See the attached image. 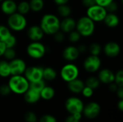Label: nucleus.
<instances>
[{"mask_svg": "<svg viewBox=\"0 0 123 122\" xmlns=\"http://www.w3.org/2000/svg\"><path fill=\"white\" fill-rule=\"evenodd\" d=\"M60 19L54 14L48 13L43 15L40 19L39 26L45 35H53L60 30Z\"/></svg>", "mask_w": 123, "mask_h": 122, "instance_id": "obj_1", "label": "nucleus"}, {"mask_svg": "<svg viewBox=\"0 0 123 122\" xmlns=\"http://www.w3.org/2000/svg\"><path fill=\"white\" fill-rule=\"evenodd\" d=\"M72 115L74 116L75 119H76L79 120V121H80L81 119V117H82L81 113H75V114H72Z\"/></svg>", "mask_w": 123, "mask_h": 122, "instance_id": "obj_50", "label": "nucleus"}, {"mask_svg": "<svg viewBox=\"0 0 123 122\" xmlns=\"http://www.w3.org/2000/svg\"><path fill=\"white\" fill-rule=\"evenodd\" d=\"M40 122H57L55 117L50 114H45L41 116L40 119Z\"/></svg>", "mask_w": 123, "mask_h": 122, "instance_id": "obj_41", "label": "nucleus"}, {"mask_svg": "<svg viewBox=\"0 0 123 122\" xmlns=\"http://www.w3.org/2000/svg\"><path fill=\"white\" fill-rule=\"evenodd\" d=\"M11 76L9 61L6 60H0V77L8 78Z\"/></svg>", "mask_w": 123, "mask_h": 122, "instance_id": "obj_25", "label": "nucleus"}, {"mask_svg": "<svg viewBox=\"0 0 123 122\" xmlns=\"http://www.w3.org/2000/svg\"><path fill=\"white\" fill-rule=\"evenodd\" d=\"M60 76L62 80L68 83L77 78L79 76V69L77 65L72 63H68L64 65L60 71Z\"/></svg>", "mask_w": 123, "mask_h": 122, "instance_id": "obj_6", "label": "nucleus"}, {"mask_svg": "<svg viewBox=\"0 0 123 122\" xmlns=\"http://www.w3.org/2000/svg\"><path fill=\"white\" fill-rule=\"evenodd\" d=\"M105 8H106L107 12H110V13H115L118 10V4L115 1H113L110 4H108Z\"/></svg>", "mask_w": 123, "mask_h": 122, "instance_id": "obj_38", "label": "nucleus"}, {"mask_svg": "<svg viewBox=\"0 0 123 122\" xmlns=\"http://www.w3.org/2000/svg\"><path fill=\"white\" fill-rule=\"evenodd\" d=\"M77 48H78V50H79V52L80 55H81V53H84V52H86V50H87V47H86V45H84V44L79 45L77 47Z\"/></svg>", "mask_w": 123, "mask_h": 122, "instance_id": "obj_44", "label": "nucleus"}, {"mask_svg": "<svg viewBox=\"0 0 123 122\" xmlns=\"http://www.w3.org/2000/svg\"><path fill=\"white\" fill-rule=\"evenodd\" d=\"M9 63L11 76L23 75L26 68L27 67L26 62L23 59L18 58H15L13 60L9 61Z\"/></svg>", "mask_w": 123, "mask_h": 122, "instance_id": "obj_11", "label": "nucleus"}, {"mask_svg": "<svg viewBox=\"0 0 123 122\" xmlns=\"http://www.w3.org/2000/svg\"><path fill=\"white\" fill-rule=\"evenodd\" d=\"M30 12V7L29 1H21L19 3L17 4V12L25 16Z\"/></svg>", "mask_w": 123, "mask_h": 122, "instance_id": "obj_27", "label": "nucleus"}, {"mask_svg": "<svg viewBox=\"0 0 123 122\" xmlns=\"http://www.w3.org/2000/svg\"><path fill=\"white\" fill-rule=\"evenodd\" d=\"M11 35H12V32L6 25L0 24V41L1 42H4Z\"/></svg>", "mask_w": 123, "mask_h": 122, "instance_id": "obj_29", "label": "nucleus"}, {"mask_svg": "<svg viewBox=\"0 0 123 122\" xmlns=\"http://www.w3.org/2000/svg\"><path fill=\"white\" fill-rule=\"evenodd\" d=\"M102 65V60L99 56L89 55L83 63L84 69L90 73H94L99 70Z\"/></svg>", "mask_w": 123, "mask_h": 122, "instance_id": "obj_8", "label": "nucleus"}, {"mask_svg": "<svg viewBox=\"0 0 123 122\" xmlns=\"http://www.w3.org/2000/svg\"><path fill=\"white\" fill-rule=\"evenodd\" d=\"M80 55V53L79 52V50L76 46L74 45H68L66 47L63 52H62V56L63 58L68 61V62H74L76 60Z\"/></svg>", "mask_w": 123, "mask_h": 122, "instance_id": "obj_14", "label": "nucleus"}, {"mask_svg": "<svg viewBox=\"0 0 123 122\" xmlns=\"http://www.w3.org/2000/svg\"><path fill=\"white\" fill-rule=\"evenodd\" d=\"M81 4L85 8L87 9V8L96 4V3H95V0H81Z\"/></svg>", "mask_w": 123, "mask_h": 122, "instance_id": "obj_42", "label": "nucleus"}, {"mask_svg": "<svg viewBox=\"0 0 123 122\" xmlns=\"http://www.w3.org/2000/svg\"><path fill=\"white\" fill-rule=\"evenodd\" d=\"M83 101L77 97L72 96L68 99L65 102V107L67 111L70 114H74L75 113H82L84 109Z\"/></svg>", "mask_w": 123, "mask_h": 122, "instance_id": "obj_9", "label": "nucleus"}, {"mask_svg": "<svg viewBox=\"0 0 123 122\" xmlns=\"http://www.w3.org/2000/svg\"><path fill=\"white\" fill-rule=\"evenodd\" d=\"M24 99L27 103L33 104L37 103L40 99V95L39 92L29 88L28 90L24 93Z\"/></svg>", "mask_w": 123, "mask_h": 122, "instance_id": "obj_21", "label": "nucleus"}, {"mask_svg": "<svg viewBox=\"0 0 123 122\" xmlns=\"http://www.w3.org/2000/svg\"><path fill=\"white\" fill-rule=\"evenodd\" d=\"M89 51L90 55L99 56L101 54L102 51V47L99 43L94 42V43H92L89 45Z\"/></svg>", "mask_w": 123, "mask_h": 122, "instance_id": "obj_30", "label": "nucleus"}, {"mask_svg": "<svg viewBox=\"0 0 123 122\" xmlns=\"http://www.w3.org/2000/svg\"><path fill=\"white\" fill-rule=\"evenodd\" d=\"M84 115L90 119H94L99 116L101 111V107L97 102H90L83 109Z\"/></svg>", "mask_w": 123, "mask_h": 122, "instance_id": "obj_13", "label": "nucleus"}, {"mask_svg": "<svg viewBox=\"0 0 123 122\" xmlns=\"http://www.w3.org/2000/svg\"><path fill=\"white\" fill-rule=\"evenodd\" d=\"M17 38L14 35H13L12 34L4 42L5 46L6 48H14L16 45H17Z\"/></svg>", "mask_w": 123, "mask_h": 122, "instance_id": "obj_34", "label": "nucleus"}, {"mask_svg": "<svg viewBox=\"0 0 123 122\" xmlns=\"http://www.w3.org/2000/svg\"><path fill=\"white\" fill-rule=\"evenodd\" d=\"M107 13L105 7L94 4L86 9V15L96 23L103 22Z\"/></svg>", "mask_w": 123, "mask_h": 122, "instance_id": "obj_7", "label": "nucleus"}, {"mask_svg": "<svg viewBox=\"0 0 123 122\" xmlns=\"http://www.w3.org/2000/svg\"><path fill=\"white\" fill-rule=\"evenodd\" d=\"M11 93V90L8 84H3L0 86V95L3 96H6Z\"/></svg>", "mask_w": 123, "mask_h": 122, "instance_id": "obj_39", "label": "nucleus"}, {"mask_svg": "<svg viewBox=\"0 0 123 122\" xmlns=\"http://www.w3.org/2000/svg\"><path fill=\"white\" fill-rule=\"evenodd\" d=\"M119 87H123V70H119L116 73H115V81Z\"/></svg>", "mask_w": 123, "mask_h": 122, "instance_id": "obj_35", "label": "nucleus"}, {"mask_svg": "<svg viewBox=\"0 0 123 122\" xmlns=\"http://www.w3.org/2000/svg\"><path fill=\"white\" fill-rule=\"evenodd\" d=\"M95 22L86 15L82 16L76 22V30L83 37H89L95 32Z\"/></svg>", "mask_w": 123, "mask_h": 122, "instance_id": "obj_2", "label": "nucleus"}, {"mask_svg": "<svg viewBox=\"0 0 123 122\" xmlns=\"http://www.w3.org/2000/svg\"><path fill=\"white\" fill-rule=\"evenodd\" d=\"M44 32L39 25H32L27 31V36L32 42L40 41L44 37Z\"/></svg>", "mask_w": 123, "mask_h": 122, "instance_id": "obj_15", "label": "nucleus"}, {"mask_svg": "<svg viewBox=\"0 0 123 122\" xmlns=\"http://www.w3.org/2000/svg\"><path fill=\"white\" fill-rule=\"evenodd\" d=\"M0 9L4 14L9 16L17 12V3L14 0H3L1 1Z\"/></svg>", "mask_w": 123, "mask_h": 122, "instance_id": "obj_18", "label": "nucleus"}, {"mask_svg": "<svg viewBox=\"0 0 123 122\" xmlns=\"http://www.w3.org/2000/svg\"><path fill=\"white\" fill-rule=\"evenodd\" d=\"M118 86L115 83H110V84H109V88H110V90L111 91H112V92H116V91L117 90V88H118Z\"/></svg>", "mask_w": 123, "mask_h": 122, "instance_id": "obj_45", "label": "nucleus"}, {"mask_svg": "<svg viewBox=\"0 0 123 122\" xmlns=\"http://www.w3.org/2000/svg\"><path fill=\"white\" fill-rule=\"evenodd\" d=\"M84 86H85L84 82L81 79H79V78L68 83V90L73 93H76V94L81 93Z\"/></svg>", "mask_w": 123, "mask_h": 122, "instance_id": "obj_19", "label": "nucleus"}, {"mask_svg": "<svg viewBox=\"0 0 123 122\" xmlns=\"http://www.w3.org/2000/svg\"><path fill=\"white\" fill-rule=\"evenodd\" d=\"M55 89L53 87L48 86L46 85L40 92V99H43L46 101L52 99L55 96Z\"/></svg>", "mask_w": 123, "mask_h": 122, "instance_id": "obj_23", "label": "nucleus"}, {"mask_svg": "<svg viewBox=\"0 0 123 122\" xmlns=\"http://www.w3.org/2000/svg\"><path fill=\"white\" fill-rule=\"evenodd\" d=\"M16 55H17V53H16L14 48H6L3 55L4 58L7 61H10L13 60L14 58H16Z\"/></svg>", "mask_w": 123, "mask_h": 122, "instance_id": "obj_33", "label": "nucleus"}, {"mask_svg": "<svg viewBox=\"0 0 123 122\" xmlns=\"http://www.w3.org/2000/svg\"><path fill=\"white\" fill-rule=\"evenodd\" d=\"M103 22L107 27L110 28H115L119 25L120 21L119 16L116 13L108 12Z\"/></svg>", "mask_w": 123, "mask_h": 122, "instance_id": "obj_20", "label": "nucleus"}, {"mask_svg": "<svg viewBox=\"0 0 123 122\" xmlns=\"http://www.w3.org/2000/svg\"><path fill=\"white\" fill-rule=\"evenodd\" d=\"M27 55L34 60L43 58L46 53V47L40 41L31 42L26 48Z\"/></svg>", "mask_w": 123, "mask_h": 122, "instance_id": "obj_5", "label": "nucleus"}, {"mask_svg": "<svg viewBox=\"0 0 123 122\" xmlns=\"http://www.w3.org/2000/svg\"><path fill=\"white\" fill-rule=\"evenodd\" d=\"M97 78L100 83L104 84H110L115 81V73L110 68H102L99 71Z\"/></svg>", "mask_w": 123, "mask_h": 122, "instance_id": "obj_16", "label": "nucleus"}, {"mask_svg": "<svg viewBox=\"0 0 123 122\" xmlns=\"http://www.w3.org/2000/svg\"><path fill=\"white\" fill-rule=\"evenodd\" d=\"M84 84L86 86H88L93 90H95L99 88L100 85V81L98 79L97 77L95 76H90L86 78V81L84 82Z\"/></svg>", "mask_w": 123, "mask_h": 122, "instance_id": "obj_28", "label": "nucleus"}, {"mask_svg": "<svg viewBox=\"0 0 123 122\" xmlns=\"http://www.w3.org/2000/svg\"><path fill=\"white\" fill-rule=\"evenodd\" d=\"M53 1L55 2V4L58 6V5H61V4H68L69 0H53Z\"/></svg>", "mask_w": 123, "mask_h": 122, "instance_id": "obj_49", "label": "nucleus"}, {"mask_svg": "<svg viewBox=\"0 0 123 122\" xmlns=\"http://www.w3.org/2000/svg\"><path fill=\"white\" fill-rule=\"evenodd\" d=\"M27 25V20L25 15H22L18 12H15L8 16L6 21V26L11 31L22 32Z\"/></svg>", "mask_w": 123, "mask_h": 122, "instance_id": "obj_4", "label": "nucleus"}, {"mask_svg": "<svg viewBox=\"0 0 123 122\" xmlns=\"http://www.w3.org/2000/svg\"><path fill=\"white\" fill-rule=\"evenodd\" d=\"M25 120L27 122H36L37 116L32 111H28L25 114Z\"/></svg>", "mask_w": 123, "mask_h": 122, "instance_id": "obj_37", "label": "nucleus"}, {"mask_svg": "<svg viewBox=\"0 0 123 122\" xmlns=\"http://www.w3.org/2000/svg\"><path fill=\"white\" fill-rule=\"evenodd\" d=\"M117 108L122 111L123 110V99H120L118 104H117Z\"/></svg>", "mask_w": 123, "mask_h": 122, "instance_id": "obj_51", "label": "nucleus"}, {"mask_svg": "<svg viewBox=\"0 0 123 122\" xmlns=\"http://www.w3.org/2000/svg\"><path fill=\"white\" fill-rule=\"evenodd\" d=\"M80 121H79V120H77L76 119H75L74 118V116L72 115V114H71L70 116H68L66 119V121L65 122H79Z\"/></svg>", "mask_w": 123, "mask_h": 122, "instance_id": "obj_48", "label": "nucleus"}, {"mask_svg": "<svg viewBox=\"0 0 123 122\" xmlns=\"http://www.w3.org/2000/svg\"><path fill=\"white\" fill-rule=\"evenodd\" d=\"M43 68L40 66L27 67L23 76L29 83L40 81L43 79Z\"/></svg>", "mask_w": 123, "mask_h": 122, "instance_id": "obj_10", "label": "nucleus"}, {"mask_svg": "<svg viewBox=\"0 0 123 122\" xmlns=\"http://www.w3.org/2000/svg\"><path fill=\"white\" fill-rule=\"evenodd\" d=\"M45 86V82L43 79L40 80V81H35V82H32V83H30V85H29V88L32 89V90H35L37 92H40L41 90Z\"/></svg>", "mask_w": 123, "mask_h": 122, "instance_id": "obj_31", "label": "nucleus"}, {"mask_svg": "<svg viewBox=\"0 0 123 122\" xmlns=\"http://www.w3.org/2000/svg\"><path fill=\"white\" fill-rule=\"evenodd\" d=\"M82 95L85 97V98H90L92 96L93 93H94V90L88 86H84L82 91H81Z\"/></svg>", "mask_w": 123, "mask_h": 122, "instance_id": "obj_40", "label": "nucleus"}, {"mask_svg": "<svg viewBox=\"0 0 123 122\" xmlns=\"http://www.w3.org/2000/svg\"><path fill=\"white\" fill-rule=\"evenodd\" d=\"M76 21L71 16L63 18L60 21V30L68 34L76 29Z\"/></svg>", "mask_w": 123, "mask_h": 122, "instance_id": "obj_17", "label": "nucleus"}, {"mask_svg": "<svg viewBox=\"0 0 123 122\" xmlns=\"http://www.w3.org/2000/svg\"></svg>", "mask_w": 123, "mask_h": 122, "instance_id": "obj_53", "label": "nucleus"}, {"mask_svg": "<svg viewBox=\"0 0 123 122\" xmlns=\"http://www.w3.org/2000/svg\"><path fill=\"white\" fill-rule=\"evenodd\" d=\"M81 38V35L76 29L68 33V40L71 43H73V44L77 43L78 42H79Z\"/></svg>", "mask_w": 123, "mask_h": 122, "instance_id": "obj_32", "label": "nucleus"}, {"mask_svg": "<svg viewBox=\"0 0 123 122\" xmlns=\"http://www.w3.org/2000/svg\"><path fill=\"white\" fill-rule=\"evenodd\" d=\"M29 4L30 11L33 12H40L45 6L44 0H30Z\"/></svg>", "mask_w": 123, "mask_h": 122, "instance_id": "obj_26", "label": "nucleus"}, {"mask_svg": "<svg viewBox=\"0 0 123 122\" xmlns=\"http://www.w3.org/2000/svg\"><path fill=\"white\" fill-rule=\"evenodd\" d=\"M102 51L106 56L108 58H116L117 57L121 51L120 45L114 41H110L107 42L102 47Z\"/></svg>", "mask_w": 123, "mask_h": 122, "instance_id": "obj_12", "label": "nucleus"}, {"mask_svg": "<svg viewBox=\"0 0 123 122\" xmlns=\"http://www.w3.org/2000/svg\"><path fill=\"white\" fill-rule=\"evenodd\" d=\"M3 1V0H0V2H1V1Z\"/></svg>", "mask_w": 123, "mask_h": 122, "instance_id": "obj_52", "label": "nucleus"}, {"mask_svg": "<svg viewBox=\"0 0 123 122\" xmlns=\"http://www.w3.org/2000/svg\"><path fill=\"white\" fill-rule=\"evenodd\" d=\"M117 95L118 96V98L120 99H123V87H118L117 90L116 91Z\"/></svg>", "mask_w": 123, "mask_h": 122, "instance_id": "obj_46", "label": "nucleus"}, {"mask_svg": "<svg viewBox=\"0 0 123 122\" xmlns=\"http://www.w3.org/2000/svg\"><path fill=\"white\" fill-rule=\"evenodd\" d=\"M6 48V47L4 43L3 42H1V41H0V57L3 56L4 52Z\"/></svg>", "mask_w": 123, "mask_h": 122, "instance_id": "obj_47", "label": "nucleus"}, {"mask_svg": "<svg viewBox=\"0 0 123 122\" xmlns=\"http://www.w3.org/2000/svg\"><path fill=\"white\" fill-rule=\"evenodd\" d=\"M57 78V72L52 67L43 68V79L47 81H54Z\"/></svg>", "mask_w": 123, "mask_h": 122, "instance_id": "obj_22", "label": "nucleus"}, {"mask_svg": "<svg viewBox=\"0 0 123 122\" xmlns=\"http://www.w3.org/2000/svg\"><path fill=\"white\" fill-rule=\"evenodd\" d=\"M57 12H58V14L61 17L65 18V17L71 16L72 13V9L68 4H65L58 5Z\"/></svg>", "mask_w": 123, "mask_h": 122, "instance_id": "obj_24", "label": "nucleus"}, {"mask_svg": "<svg viewBox=\"0 0 123 122\" xmlns=\"http://www.w3.org/2000/svg\"><path fill=\"white\" fill-rule=\"evenodd\" d=\"M114 0H95L96 4H98L101 6L106 7L108 4H110Z\"/></svg>", "mask_w": 123, "mask_h": 122, "instance_id": "obj_43", "label": "nucleus"}, {"mask_svg": "<svg viewBox=\"0 0 123 122\" xmlns=\"http://www.w3.org/2000/svg\"><path fill=\"white\" fill-rule=\"evenodd\" d=\"M53 36L55 42L62 43L65 40V33L61 30H58V32H56Z\"/></svg>", "mask_w": 123, "mask_h": 122, "instance_id": "obj_36", "label": "nucleus"}, {"mask_svg": "<svg viewBox=\"0 0 123 122\" xmlns=\"http://www.w3.org/2000/svg\"><path fill=\"white\" fill-rule=\"evenodd\" d=\"M29 85L30 83L23 75L11 76L8 81V86L11 92L19 95L24 94L28 90Z\"/></svg>", "mask_w": 123, "mask_h": 122, "instance_id": "obj_3", "label": "nucleus"}]
</instances>
